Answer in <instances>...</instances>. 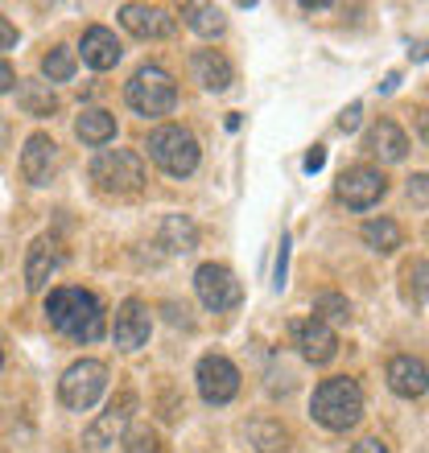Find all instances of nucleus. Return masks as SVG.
I'll list each match as a JSON object with an SVG mask.
<instances>
[{
  "label": "nucleus",
  "mask_w": 429,
  "mask_h": 453,
  "mask_svg": "<svg viewBox=\"0 0 429 453\" xmlns=\"http://www.w3.org/2000/svg\"><path fill=\"white\" fill-rule=\"evenodd\" d=\"M252 441H256V453H289V433L277 420H256Z\"/></svg>",
  "instance_id": "nucleus-26"
},
{
  "label": "nucleus",
  "mask_w": 429,
  "mask_h": 453,
  "mask_svg": "<svg viewBox=\"0 0 429 453\" xmlns=\"http://www.w3.org/2000/svg\"><path fill=\"white\" fill-rule=\"evenodd\" d=\"M0 367H4V355H0Z\"/></svg>",
  "instance_id": "nucleus-37"
},
{
  "label": "nucleus",
  "mask_w": 429,
  "mask_h": 453,
  "mask_svg": "<svg viewBox=\"0 0 429 453\" xmlns=\"http://www.w3.org/2000/svg\"><path fill=\"white\" fill-rule=\"evenodd\" d=\"M384 194H388V178L371 165H355L339 178V203H347L351 211H368V206L380 203Z\"/></svg>",
  "instance_id": "nucleus-10"
},
{
  "label": "nucleus",
  "mask_w": 429,
  "mask_h": 453,
  "mask_svg": "<svg viewBox=\"0 0 429 453\" xmlns=\"http://www.w3.org/2000/svg\"><path fill=\"white\" fill-rule=\"evenodd\" d=\"M182 21L191 25L199 37H219L223 34V9H214V4H199V0H191V4H182Z\"/></svg>",
  "instance_id": "nucleus-23"
},
{
  "label": "nucleus",
  "mask_w": 429,
  "mask_h": 453,
  "mask_svg": "<svg viewBox=\"0 0 429 453\" xmlns=\"http://www.w3.org/2000/svg\"><path fill=\"white\" fill-rule=\"evenodd\" d=\"M17 104L25 108V116H50V111L58 108L50 83H21L17 87Z\"/></svg>",
  "instance_id": "nucleus-24"
},
{
  "label": "nucleus",
  "mask_w": 429,
  "mask_h": 453,
  "mask_svg": "<svg viewBox=\"0 0 429 453\" xmlns=\"http://www.w3.org/2000/svg\"><path fill=\"white\" fill-rule=\"evenodd\" d=\"M293 338H298L301 358L314 363V367H322V363H331V358L339 355V338H334V330L326 322H318V318H306V322L293 326Z\"/></svg>",
  "instance_id": "nucleus-13"
},
{
  "label": "nucleus",
  "mask_w": 429,
  "mask_h": 453,
  "mask_svg": "<svg viewBox=\"0 0 429 453\" xmlns=\"http://www.w3.org/2000/svg\"><path fill=\"white\" fill-rule=\"evenodd\" d=\"M124 453H161V437L153 429H129L124 433Z\"/></svg>",
  "instance_id": "nucleus-28"
},
{
  "label": "nucleus",
  "mask_w": 429,
  "mask_h": 453,
  "mask_svg": "<svg viewBox=\"0 0 429 453\" xmlns=\"http://www.w3.org/2000/svg\"><path fill=\"white\" fill-rule=\"evenodd\" d=\"M42 74H46L50 83H66V79L74 74V50L71 46H54L46 58H42Z\"/></svg>",
  "instance_id": "nucleus-27"
},
{
  "label": "nucleus",
  "mask_w": 429,
  "mask_h": 453,
  "mask_svg": "<svg viewBox=\"0 0 429 453\" xmlns=\"http://www.w3.org/2000/svg\"><path fill=\"white\" fill-rule=\"evenodd\" d=\"M359 116H363V108H359V104L343 108V116H339V128H343V132H355L359 128Z\"/></svg>",
  "instance_id": "nucleus-31"
},
{
  "label": "nucleus",
  "mask_w": 429,
  "mask_h": 453,
  "mask_svg": "<svg viewBox=\"0 0 429 453\" xmlns=\"http://www.w3.org/2000/svg\"><path fill=\"white\" fill-rule=\"evenodd\" d=\"M149 330H153V318H149V305L136 297H129L116 310V346L120 350H136V346L149 342Z\"/></svg>",
  "instance_id": "nucleus-14"
},
{
  "label": "nucleus",
  "mask_w": 429,
  "mask_h": 453,
  "mask_svg": "<svg viewBox=\"0 0 429 453\" xmlns=\"http://www.w3.org/2000/svg\"><path fill=\"white\" fill-rule=\"evenodd\" d=\"M322 165H326V153H322V149H314V153L306 157V169H310V173H318Z\"/></svg>",
  "instance_id": "nucleus-36"
},
{
  "label": "nucleus",
  "mask_w": 429,
  "mask_h": 453,
  "mask_svg": "<svg viewBox=\"0 0 429 453\" xmlns=\"http://www.w3.org/2000/svg\"><path fill=\"white\" fill-rule=\"evenodd\" d=\"M194 293H199V301H203L207 310H214V313L236 310L239 297H244L239 280L227 273L223 264H203V268L194 273Z\"/></svg>",
  "instance_id": "nucleus-9"
},
{
  "label": "nucleus",
  "mask_w": 429,
  "mask_h": 453,
  "mask_svg": "<svg viewBox=\"0 0 429 453\" xmlns=\"http://www.w3.org/2000/svg\"><path fill=\"white\" fill-rule=\"evenodd\" d=\"M191 66H194V79H199L207 91H214V96H219V91H227V87H231V79H236L231 62H227L219 50H199Z\"/></svg>",
  "instance_id": "nucleus-19"
},
{
  "label": "nucleus",
  "mask_w": 429,
  "mask_h": 453,
  "mask_svg": "<svg viewBox=\"0 0 429 453\" xmlns=\"http://www.w3.org/2000/svg\"><path fill=\"white\" fill-rule=\"evenodd\" d=\"M405 190H409V203L413 206H429V173H413Z\"/></svg>",
  "instance_id": "nucleus-30"
},
{
  "label": "nucleus",
  "mask_w": 429,
  "mask_h": 453,
  "mask_svg": "<svg viewBox=\"0 0 429 453\" xmlns=\"http://www.w3.org/2000/svg\"><path fill=\"white\" fill-rule=\"evenodd\" d=\"M409 285H413V297L429 301V260H417L409 268Z\"/></svg>",
  "instance_id": "nucleus-29"
},
{
  "label": "nucleus",
  "mask_w": 429,
  "mask_h": 453,
  "mask_svg": "<svg viewBox=\"0 0 429 453\" xmlns=\"http://www.w3.org/2000/svg\"><path fill=\"white\" fill-rule=\"evenodd\" d=\"M74 136L83 144H91V149H99V144H107L116 136V116L104 108H83V116L74 119Z\"/></svg>",
  "instance_id": "nucleus-20"
},
{
  "label": "nucleus",
  "mask_w": 429,
  "mask_h": 453,
  "mask_svg": "<svg viewBox=\"0 0 429 453\" xmlns=\"http://www.w3.org/2000/svg\"><path fill=\"white\" fill-rule=\"evenodd\" d=\"M120 25L129 29L132 37H141V42H153V37H169L178 29V17L161 4H124L120 9Z\"/></svg>",
  "instance_id": "nucleus-11"
},
{
  "label": "nucleus",
  "mask_w": 429,
  "mask_h": 453,
  "mask_svg": "<svg viewBox=\"0 0 429 453\" xmlns=\"http://www.w3.org/2000/svg\"><path fill=\"white\" fill-rule=\"evenodd\" d=\"M104 388H107L104 363H99V358H79V363H71L66 375L58 380V400L71 408V412H87V408L104 395Z\"/></svg>",
  "instance_id": "nucleus-6"
},
{
  "label": "nucleus",
  "mask_w": 429,
  "mask_h": 453,
  "mask_svg": "<svg viewBox=\"0 0 429 453\" xmlns=\"http://www.w3.org/2000/svg\"><path fill=\"white\" fill-rule=\"evenodd\" d=\"M83 62L91 66V71H112L120 62V54H124V46L116 42V34L112 29H104V25H91L83 34Z\"/></svg>",
  "instance_id": "nucleus-18"
},
{
  "label": "nucleus",
  "mask_w": 429,
  "mask_h": 453,
  "mask_svg": "<svg viewBox=\"0 0 429 453\" xmlns=\"http://www.w3.org/2000/svg\"><path fill=\"white\" fill-rule=\"evenodd\" d=\"M384 375H388V388H393L396 395H405V400H417V395L429 392V367L413 355L388 358V371H384Z\"/></svg>",
  "instance_id": "nucleus-15"
},
{
  "label": "nucleus",
  "mask_w": 429,
  "mask_h": 453,
  "mask_svg": "<svg viewBox=\"0 0 429 453\" xmlns=\"http://www.w3.org/2000/svg\"><path fill=\"white\" fill-rule=\"evenodd\" d=\"M194 380H199V395H203L207 404H231L236 392H239V371H236V363L223 358V355H203L199 358Z\"/></svg>",
  "instance_id": "nucleus-8"
},
{
  "label": "nucleus",
  "mask_w": 429,
  "mask_h": 453,
  "mask_svg": "<svg viewBox=\"0 0 429 453\" xmlns=\"http://www.w3.org/2000/svg\"><path fill=\"white\" fill-rule=\"evenodd\" d=\"M161 248L166 251H194L199 248V226L191 223L186 215H166V223H161Z\"/></svg>",
  "instance_id": "nucleus-22"
},
{
  "label": "nucleus",
  "mask_w": 429,
  "mask_h": 453,
  "mask_svg": "<svg viewBox=\"0 0 429 453\" xmlns=\"http://www.w3.org/2000/svg\"><path fill=\"white\" fill-rule=\"evenodd\" d=\"M413 124H417V136L425 141V149H429V108H417V111H413Z\"/></svg>",
  "instance_id": "nucleus-33"
},
{
  "label": "nucleus",
  "mask_w": 429,
  "mask_h": 453,
  "mask_svg": "<svg viewBox=\"0 0 429 453\" xmlns=\"http://www.w3.org/2000/svg\"><path fill=\"white\" fill-rule=\"evenodd\" d=\"M17 46V29H12L9 17H0V50H12Z\"/></svg>",
  "instance_id": "nucleus-32"
},
{
  "label": "nucleus",
  "mask_w": 429,
  "mask_h": 453,
  "mask_svg": "<svg viewBox=\"0 0 429 453\" xmlns=\"http://www.w3.org/2000/svg\"><path fill=\"white\" fill-rule=\"evenodd\" d=\"M91 181H96L99 194H112V198L141 194L144 161L132 153V149H104V153L91 161Z\"/></svg>",
  "instance_id": "nucleus-4"
},
{
  "label": "nucleus",
  "mask_w": 429,
  "mask_h": 453,
  "mask_svg": "<svg viewBox=\"0 0 429 453\" xmlns=\"http://www.w3.org/2000/svg\"><path fill=\"white\" fill-rule=\"evenodd\" d=\"M351 453H388V445H384L380 437H363V441H359Z\"/></svg>",
  "instance_id": "nucleus-34"
},
{
  "label": "nucleus",
  "mask_w": 429,
  "mask_h": 453,
  "mask_svg": "<svg viewBox=\"0 0 429 453\" xmlns=\"http://www.w3.org/2000/svg\"><path fill=\"white\" fill-rule=\"evenodd\" d=\"M314 318L326 326H347L351 322V301L339 297V293H318L314 297Z\"/></svg>",
  "instance_id": "nucleus-25"
},
{
  "label": "nucleus",
  "mask_w": 429,
  "mask_h": 453,
  "mask_svg": "<svg viewBox=\"0 0 429 453\" xmlns=\"http://www.w3.org/2000/svg\"><path fill=\"white\" fill-rule=\"evenodd\" d=\"M310 417L318 420L322 429H331V433L355 429L359 417H363V392H359V383H355V380H347V375L322 380L318 388H314Z\"/></svg>",
  "instance_id": "nucleus-2"
},
{
  "label": "nucleus",
  "mask_w": 429,
  "mask_h": 453,
  "mask_svg": "<svg viewBox=\"0 0 429 453\" xmlns=\"http://www.w3.org/2000/svg\"><path fill=\"white\" fill-rule=\"evenodd\" d=\"M12 83H17V79H12V66L0 58V96H4V91H12Z\"/></svg>",
  "instance_id": "nucleus-35"
},
{
  "label": "nucleus",
  "mask_w": 429,
  "mask_h": 453,
  "mask_svg": "<svg viewBox=\"0 0 429 453\" xmlns=\"http://www.w3.org/2000/svg\"><path fill=\"white\" fill-rule=\"evenodd\" d=\"M124 99H129V108L136 116H169L174 104H178V83H174V74L161 71V66H141V71L129 79L124 87Z\"/></svg>",
  "instance_id": "nucleus-5"
},
{
  "label": "nucleus",
  "mask_w": 429,
  "mask_h": 453,
  "mask_svg": "<svg viewBox=\"0 0 429 453\" xmlns=\"http://www.w3.org/2000/svg\"><path fill=\"white\" fill-rule=\"evenodd\" d=\"M62 264V251L54 239H34L29 243V256H25V285H29V293H42V288L50 285V276L58 273Z\"/></svg>",
  "instance_id": "nucleus-16"
},
{
  "label": "nucleus",
  "mask_w": 429,
  "mask_h": 453,
  "mask_svg": "<svg viewBox=\"0 0 429 453\" xmlns=\"http://www.w3.org/2000/svg\"><path fill=\"white\" fill-rule=\"evenodd\" d=\"M359 235H363V243H368L371 251H380V256H393V251L405 243V231H401L393 219H368Z\"/></svg>",
  "instance_id": "nucleus-21"
},
{
  "label": "nucleus",
  "mask_w": 429,
  "mask_h": 453,
  "mask_svg": "<svg viewBox=\"0 0 429 453\" xmlns=\"http://www.w3.org/2000/svg\"><path fill=\"white\" fill-rule=\"evenodd\" d=\"M46 318L58 334L74 338V342L104 338V305L87 288H54L46 297Z\"/></svg>",
  "instance_id": "nucleus-1"
},
{
  "label": "nucleus",
  "mask_w": 429,
  "mask_h": 453,
  "mask_svg": "<svg viewBox=\"0 0 429 453\" xmlns=\"http://www.w3.org/2000/svg\"><path fill=\"white\" fill-rule=\"evenodd\" d=\"M132 412H136V395L132 392L112 395L104 412L91 420V429L83 433V445L87 449H112L116 441H124V433L132 425Z\"/></svg>",
  "instance_id": "nucleus-7"
},
{
  "label": "nucleus",
  "mask_w": 429,
  "mask_h": 453,
  "mask_svg": "<svg viewBox=\"0 0 429 453\" xmlns=\"http://www.w3.org/2000/svg\"><path fill=\"white\" fill-rule=\"evenodd\" d=\"M149 157H153V165L169 178H191L194 169H199V141H194V132H186L182 124H161V128L149 132Z\"/></svg>",
  "instance_id": "nucleus-3"
},
{
  "label": "nucleus",
  "mask_w": 429,
  "mask_h": 453,
  "mask_svg": "<svg viewBox=\"0 0 429 453\" xmlns=\"http://www.w3.org/2000/svg\"><path fill=\"white\" fill-rule=\"evenodd\" d=\"M21 173L29 186H50L58 173V144L50 141L46 132H34L21 149Z\"/></svg>",
  "instance_id": "nucleus-12"
},
{
  "label": "nucleus",
  "mask_w": 429,
  "mask_h": 453,
  "mask_svg": "<svg viewBox=\"0 0 429 453\" xmlns=\"http://www.w3.org/2000/svg\"><path fill=\"white\" fill-rule=\"evenodd\" d=\"M363 149H368L371 157L388 161V165H396V161H405V153H409V136L401 132V124H393V119H380V124H371V128H368V136H363Z\"/></svg>",
  "instance_id": "nucleus-17"
}]
</instances>
